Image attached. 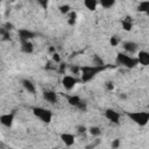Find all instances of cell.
<instances>
[{"label": "cell", "mask_w": 149, "mask_h": 149, "mask_svg": "<svg viewBox=\"0 0 149 149\" xmlns=\"http://www.w3.org/2000/svg\"><path fill=\"white\" fill-rule=\"evenodd\" d=\"M128 118L136 125L143 127L149 122V113L148 112H128Z\"/></svg>", "instance_id": "7a4b0ae2"}, {"label": "cell", "mask_w": 149, "mask_h": 149, "mask_svg": "<svg viewBox=\"0 0 149 149\" xmlns=\"http://www.w3.org/2000/svg\"><path fill=\"white\" fill-rule=\"evenodd\" d=\"M93 65L102 66V65H104V61H102L98 55H94V56H93Z\"/></svg>", "instance_id": "cb8c5ba5"}, {"label": "cell", "mask_w": 149, "mask_h": 149, "mask_svg": "<svg viewBox=\"0 0 149 149\" xmlns=\"http://www.w3.org/2000/svg\"><path fill=\"white\" fill-rule=\"evenodd\" d=\"M43 99L47 102L56 104L57 100H58V97H57V93L56 92H54L51 90H45V91H43Z\"/></svg>", "instance_id": "52a82bcc"}, {"label": "cell", "mask_w": 149, "mask_h": 149, "mask_svg": "<svg viewBox=\"0 0 149 149\" xmlns=\"http://www.w3.org/2000/svg\"><path fill=\"white\" fill-rule=\"evenodd\" d=\"M33 114L40 119L42 122L44 123H49L51 122V119H52V112L50 109H47L44 107H34L33 108Z\"/></svg>", "instance_id": "277c9868"}, {"label": "cell", "mask_w": 149, "mask_h": 149, "mask_svg": "<svg viewBox=\"0 0 149 149\" xmlns=\"http://www.w3.org/2000/svg\"><path fill=\"white\" fill-rule=\"evenodd\" d=\"M87 130H88V133H90L92 136H99V135L101 134V129H100L98 126H92V127H90Z\"/></svg>", "instance_id": "44dd1931"}, {"label": "cell", "mask_w": 149, "mask_h": 149, "mask_svg": "<svg viewBox=\"0 0 149 149\" xmlns=\"http://www.w3.org/2000/svg\"><path fill=\"white\" fill-rule=\"evenodd\" d=\"M58 9H59V12H61L62 14H64V15H65V14H69V13L71 12V10H70V9H71V7H70L68 3L61 5V6L58 7Z\"/></svg>", "instance_id": "603a6c76"}, {"label": "cell", "mask_w": 149, "mask_h": 149, "mask_svg": "<svg viewBox=\"0 0 149 149\" xmlns=\"http://www.w3.org/2000/svg\"><path fill=\"white\" fill-rule=\"evenodd\" d=\"M105 116L108 121H111L112 123H115V125H119L120 123V113L116 112L115 109L113 108H107L105 111Z\"/></svg>", "instance_id": "8992f818"}, {"label": "cell", "mask_w": 149, "mask_h": 149, "mask_svg": "<svg viewBox=\"0 0 149 149\" xmlns=\"http://www.w3.org/2000/svg\"><path fill=\"white\" fill-rule=\"evenodd\" d=\"M105 87H106L107 91H113V90H114V83L111 81V80H107V81L105 83Z\"/></svg>", "instance_id": "4316f807"}, {"label": "cell", "mask_w": 149, "mask_h": 149, "mask_svg": "<svg viewBox=\"0 0 149 149\" xmlns=\"http://www.w3.org/2000/svg\"><path fill=\"white\" fill-rule=\"evenodd\" d=\"M119 147H120V140H119V139L113 140V142H112V148H119Z\"/></svg>", "instance_id": "4dcf8cb0"}, {"label": "cell", "mask_w": 149, "mask_h": 149, "mask_svg": "<svg viewBox=\"0 0 149 149\" xmlns=\"http://www.w3.org/2000/svg\"><path fill=\"white\" fill-rule=\"evenodd\" d=\"M21 50L24 54H31L34 51V44L30 40H21Z\"/></svg>", "instance_id": "30bf717a"}, {"label": "cell", "mask_w": 149, "mask_h": 149, "mask_svg": "<svg viewBox=\"0 0 149 149\" xmlns=\"http://www.w3.org/2000/svg\"><path fill=\"white\" fill-rule=\"evenodd\" d=\"M122 47L129 54H134L135 51H137V48H139L137 43L136 42H133V41H126V42H123L122 43Z\"/></svg>", "instance_id": "8fae6325"}, {"label": "cell", "mask_w": 149, "mask_h": 149, "mask_svg": "<svg viewBox=\"0 0 149 149\" xmlns=\"http://www.w3.org/2000/svg\"><path fill=\"white\" fill-rule=\"evenodd\" d=\"M19 37H20V41L21 40H31L33 37H35V33L29 29L22 28L19 30Z\"/></svg>", "instance_id": "7c38bea8"}, {"label": "cell", "mask_w": 149, "mask_h": 149, "mask_svg": "<svg viewBox=\"0 0 149 149\" xmlns=\"http://www.w3.org/2000/svg\"><path fill=\"white\" fill-rule=\"evenodd\" d=\"M65 70H66V64H64V63H61V65H59V72L61 73H64L65 72Z\"/></svg>", "instance_id": "d6a6232c"}, {"label": "cell", "mask_w": 149, "mask_h": 149, "mask_svg": "<svg viewBox=\"0 0 149 149\" xmlns=\"http://www.w3.org/2000/svg\"><path fill=\"white\" fill-rule=\"evenodd\" d=\"M0 35H1V37H2L3 40H6V41L10 40V34H9V31H8L5 27H1V28H0Z\"/></svg>", "instance_id": "7402d4cb"}, {"label": "cell", "mask_w": 149, "mask_h": 149, "mask_svg": "<svg viewBox=\"0 0 149 149\" xmlns=\"http://www.w3.org/2000/svg\"><path fill=\"white\" fill-rule=\"evenodd\" d=\"M83 2H84V6H85L88 10H91V12H93V10L97 9L98 0H83Z\"/></svg>", "instance_id": "e0dca14e"}, {"label": "cell", "mask_w": 149, "mask_h": 149, "mask_svg": "<svg viewBox=\"0 0 149 149\" xmlns=\"http://www.w3.org/2000/svg\"><path fill=\"white\" fill-rule=\"evenodd\" d=\"M14 121V114L13 113H5L0 115V123L5 127H10Z\"/></svg>", "instance_id": "ba28073f"}, {"label": "cell", "mask_w": 149, "mask_h": 149, "mask_svg": "<svg viewBox=\"0 0 149 149\" xmlns=\"http://www.w3.org/2000/svg\"><path fill=\"white\" fill-rule=\"evenodd\" d=\"M137 62L142 65H148L149 64V52L144 51V50H141L137 54Z\"/></svg>", "instance_id": "5bb4252c"}, {"label": "cell", "mask_w": 149, "mask_h": 149, "mask_svg": "<svg viewBox=\"0 0 149 149\" xmlns=\"http://www.w3.org/2000/svg\"><path fill=\"white\" fill-rule=\"evenodd\" d=\"M137 10L141 13H148L149 12V1L148 0L141 1L140 5L137 6Z\"/></svg>", "instance_id": "ac0fdd59"}, {"label": "cell", "mask_w": 149, "mask_h": 149, "mask_svg": "<svg viewBox=\"0 0 149 149\" xmlns=\"http://www.w3.org/2000/svg\"><path fill=\"white\" fill-rule=\"evenodd\" d=\"M21 83H22L23 88H24L28 93H30V94H35V92H36V87H35V85H34V83H33L31 80H29V79H23Z\"/></svg>", "instance_id": "4fadbf2b"}, {"label": "cell", "mask_w": 149, "mask_h": 149, "mask_svg": "<svg viewBox=\"0 0 149 149\" xmlns=\"http://www.w3.org/2000/svg\"><path fill=\"white\" fill-rule=\"evenodd\" d=\"M71 72L74 73V74H78V73H80V68L79 66H72L71 68Z\"/></svg>", "instance_id": "1f68e13d"}, {"label": "cell", "mask_w": 149, "mask_h": 149, "mask_svg": "<svg viewBox=\"0 0 149 149\" xmlns=\"http://www.w3.org/2000/svg\"><path fill=\"white\" fill-rule=\"evenodd\" d=\"M98 3L104 8H112L115 5V0H98Z\"/></svg>", "instance_id": "d6986e66"}, {"label": "cell", "mask_w": 149, "mask_h": 149, "mask_svg": "<svg viewBox=\"0 0 149 149\" xmlns=\"http://www.w3.org/2000/svg\"><path fill=\"white\" fill-rule=\"evenodd\" d=\"M61 140L65 146L71 147L74 143V135L71 134V133H62L61 134Z\"/></svg>", "instance_id": "9c48e42d"}, {"label": "cell", "mask_w": 149, "mask_h": 149, "mask_svg": "<svg viewBox=\"0 0 149 149\" xmlns=\"http://www.w3.org/2000/svg\"><path fill=\"white\" fill-rule=\"evenodd\" d=\"M77 108H79L80 111H86V108H87V105H86V102H85V101L80 100V102L77 105Z\"/></svg>", "instance_id": "83f0119b"}, {"label": "cell", "mask_w": 149, "mask_h": 149, "mask_svg": "<svg viewBox=\"0 0 149 149\" xmlns=\"http://www.w3.org/2000/svg\"><path fill=\"white\" fill-rule=\"evenodd\" d=\"M36 1L38 2V5H40L43 9H47L48 6H49V2H50V0H36Z\"/></svg>", "instance_id": "484cf974"}, {"label": "cell", "mask_w": 149, "mask_h": 149, "mask_svg": "<svg viewBox=\"0 0 149 149\" xmlns=\"http://www.w3.org/2000/svg\"><path fill=\"white\" fill-rule=\"evenodd\" d=\"M66 100H68V104L70 106H74L77 107V105L80 102V97L79 95H76V94H71V95H68L66 97Z\"/></svg>", "instance_id": "2e32d148"}, {"label": "cell", "mask_w": 149, "mask_h": 149, "mask_svg": "<svg viewBox=\"0 0 149 149\" xmlns=\"http://www.w3.org/2000/svg\"><path fill=\"white\" fill-rule=\"evenodd\" d=\"M0 3H1V0H0Z\"/></svg>", "instance_id": "d590c367"}, {"label": "cell", "mask_w": 149, "mask_h": 149, "mask_svg": "<svg viewBox=\"0 0 149 149\" xmlns=\"http://www.w3.org/2000/svg\"><path fill=\"white\" fill-rule=\"evenodd\" d=\"M52 61H54L55 63H61V56H59V54H57L56 51L52 52Z\"/></svg>", "instance_id": "f546056e"}, {"label": "cell", "mask_w": 149, "mask_h": 149, "mask_svg": "<svg viewBox=\"0 0 149 149\" xmlns=\"http://www.w3.org/2000/svg\"><path fill=\"white\" fill-rule=\"evenodd\" d=\"M3 27H5V28H6V29H7L8 31L13 29V24H12V23H9V22H7V23H5V26H3Z\"/></svg>", "instance_id": "836d02e7"}, {"label": "cell", "mask_w": 149, "mask_h": 149, "mask_svg": "<svg viewBox=\"0 0 149 149\" xmlns=\"http://www.w3.org/2000/svg\"><path fill=\"white\" fill-rule=\"evenodd\" d=\"M106 69V65L98 66V65H85L80 68V76H81V81L87 83L92 80L99 72L104 71Z\"/></svg>", "instance_id": "6da1fadb"}, {"label": "cell", "mask_w": 149, "mask_h": 149, "mask_svg": "<svg viewBox=\"0 0 149 149\" xmlns=\"http://www.w3.org/2000/svg\"><path fill=\"white\" fill-rule=\"evenodd\" d=\"M77 132H78V134L83 135V134H85V133L87 132V128L81 125V126H78V127H77Z\"/></svg>", "instance_id": "f1b7e54d"}, {"label": "cell", "mask_w": 149, "mask_h": 149, "mask_svg": "<svg viewBox=\"0 0 149 149\" xmlns=\"http://www.w3.org/2000/svg\"><path fill=\"white\" fill-rule=\"evenodd\" d=\"M77 83H78V79H77L76 77H73V76L66 74V76H64V77L62 78V85H63V87H64L65 90H68V91H71V90L77 85Z\"/></svg>", "instance_id": "5b68a950"}, {"label": "cell", "mask_w": 149, "mask_h": 149, "mask_svg": "<svg viewBox=\"0 0 149 149\" xmlns=\"http://www.w3.org/2000/svg\"><path fill=\"white\" fill-rule=\"evenodd\" d=\"M77 22V13L76 12H70L68 16V23L70 26H74Z\"/></svg>", "instance_id": "ffe728a7"}, {"label": "cell", "mask_w": 149, "mask_h": 149, "mask_svg": "<svg viewBox=\"0 0 149 149\" xmlns=\"http://www.w3.org/2000/svg\"><path fill=\"white\" fill-rule=\"evenodd\" d=\"M116 63L119 65H122V66H126L128 69H132V68H135L139 62H137V58H134L127 54H123V52H119L118 56H116Z\"/></svg>", "instance_id": "3957f363"}, {"label": "cell", "mask_w": 149, "mask_h": 149, "mask_svg": "<svg viewBox=\"0 0 149 149\" xmlns=\"http://www.w3.org/2000/svg\"><path fill=\"white\" fill-rule=\"evenodd\" d=\"M119 43H120V40L118 38V36H112V37L109 38V44H111L112 47H116Z\"/></svg>", "instance_id": "d4e9b609"}, {"label": "cell", "mask_w": 149, "mask_h": 149, "mask_svg": "<svg viewBox=\"0 0 149 149\" xmlns=\"http://www.w3.org/2000/svg\"><path fill=\"white\" fill-rule=\"evenodd\" d=\"M121 26H122L123 30H126V31H130V30L133 29V21H132V17L126 16V17L121 21Z\"/></svg>", "instance_id": "9a60e30c"}, {"label": "cell", "mask_w": 149, "mask_h": 149, "mask_svg": "<svg viewBox=\"0 0 149 149\" xmlns=\"http://www.w3.org/2000/svg\"><path fill=\"white\" fill-rule=\"evenodd\" d=\"M0 147H1V143H0Z\"/></svg>", "instance_id": "e575fe53"}]
</instances>
